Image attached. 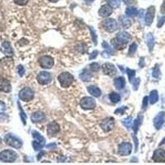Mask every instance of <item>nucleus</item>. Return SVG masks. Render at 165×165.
<instances>
[{"instance_id": "obj_1", "label": "nucleus", "mask_w": 165, "mask_h": 165, "mask_svg": "<svg viewBox=\"0 0 165 165\" xmlns=\"http://www.w3.org/2000/svg\"><path fill=\"white\" fill-rule=\"evenodd\" d=\"M58 80L63 88H68L74 82V78L70 73L63 72L58 76Z\"/></svg>"}, {"instance_id": "obj_2", "label": "nucleus", "mask_w": 165, "mask_h": 165, "mask_svg": "<svg viewBox=\"0 0 165 165\" xmlns=\"http://www.w3.org/2000/svg\"><path fill=\"white\" fill-rule=\"evenodd\" d=\"M103 27L108 32H114L118 29L117 22L113 18H108L102 23Z\"/></svg>"}, {"instance_id": "obj_3", "label": "nucleus", "mask_w": 165, "mask_h": 165, "mask_svg": "<svg viewBox=\"0 0 165 165\" xmlns=\"http://www.w3.org/2000/svg\"><path fill=\"white\" fill-rule=\"evenodd\" d=\"M80 106L83 110H93L96 107V102L93 98L84 97L80 102Z\"/></svg>"}, {"instance_id": "obj_4", "label": "nucleus", "mask_w": 165, "mask_h": 165, "mask_svg": "<svg viewBox=\"0 0 165 165\" xmlns=\"http://www.w3.org/2000/svg\"><path fill=\"white\" fill-rule=\"evenodd\" d=\"M115 125V120L112 117H108L104 119V120L101 122L100 126L103 129V131L105 132H109L110 130H112Z\"/></svg>"}, {"instance_id": "obj_5", "label": "nucleus", "mask_w": 165, "mask_h": 165, "mask_svg": "<svg viewBox=\"0 0 165 165\" xmlns=\"http://www.w3.org/2000/svg\"><path fill=\"white\" fill-rule=\"evenodd\" d=\"M39 63H40V67L43 69H50L55 64V61L51 56L45 55L39 59Z\"/></svg>"}, {"instance_id": "obj_6", "label": "nucleus", "mask_w": 165, "mask_h": 165, "mask_svg": "<svg viewBox=\"0 0 165 165\" xmlns=\"http://www.w3.org/2000/svg\"><path fill=\"white\" fill-rule=\"evenodd\" d=\"M131 150H132V145L130 143H121L118 147V154L121 156H126V155L130 154Z\"/></svg>"}, {"instance_id": "obj_7", "label": "nucleus", "mask_w": 165, "mask_h": 165, "mask_svg": "<svg viewBox=\"0 0 165 165\" xmlns=\"http://www.w3.org/2000/svg\"><path fill=\"white\" fill-rule=\"evenodd\" d=\"M102 70L104 74L108 75L110 77H112L116 74V69L115 65L111 64V63H105L103 64L102 66Z\"/></svg>"}, {"instance_id": "obj_8", "label": "nucleus", "mask_w": 165, "mask_h": 165, "mask_svg": "<svg viewBox=\"0 0 165 165\" xmlns=\"http://www.w3.org/2000/svg\"><path fill=\"white\" fill-rule=\"evenodd\" d=\"M37 81L40 84H42V85L48 84L51 81V75L50 73L46 72V71H42L38 74Z\"/></svg>"}, {"instance_id": "obj_9", "label": "nucleus", "mask_w": 165, "mask_h": 165, "mask_svg": "<svg viewBox=\"0 0 165 165\" xmlns=\"http://www.w3.org/2000/svg\"><path fill=\"white\" fill-rule=\"evenodd\" d=\"M164 118H165V112H160L159 113H158V115L156 116L154 119V125L156 128V130H160L161 127L163 125L164 122Z\"/></svg>"}, {"instance_id": "obj_10", "label": "nucleus", "mask_w": 165, "mask_h": 165, "mask_svg": "<svg viewBox=\"0 0 165 165\" xmlns=\"http://www.w3.org/2000/svg\"><path fill=\"white\" fill-rule=\"evenodd\" d=\"M155 15V8L154 6H150V8L147 9L146 14H145V23L147 26H150L152 24Z\"/></svg>"}, {"instance_id": "obj_11", "label": "nucleus", "mask_w": 165, "mask_h": 165, "mask_svg": "<svg viewBox=\"0 0 165 165\" xmlns=\"http://www.w3.org/2000/svg\"><path fill=\"white\" fill-rule=\"evenodd\" d=\"M60 130V127L59 124L55 121H52L48 124L47 125V134L50 135V137H52L55 135H56Z\"/></svg>"}, {"instance_id": "obj_12", "label": "nucleus", "mask_w": 165, "mask_h": 165, "mask_svg": "<svg viewBox=\"0 0 165 165\" xmlns=\"http://www.w3.org/2000/svg\"><path fill=\"white\" fill-rule=\"evenodd\" d=\"M34 98L33 91L29 88H26L20 92V98L23 101H31Z\"/></svg>"}, {"instance_id": "obj_13", "label": "nucleus", "mask_w": 165, "mask_h": 165, "mask_svg": "<svg viewBox=\"0 0 165 165\" xmlns=\"http://www.w3.org/2000/svg\"><path fill=\"white\" fill-rule=\"evenodd\" d=\"M153 160L157 163L165 162V150L163 149H159L155 150L153 154Z\"/></svg>"}, {"instance_id": "obj_14", "label": "nucleus", "mask_w": 165, "mask_h": 165, "mask_svg": "<svg viewBox=\"0 0 165 165\" xmlns=\"http://www.w3.org/2000/svg\"><path fill=\"white\" fill-rule=\"evenodd\" d=\"M112 13V8L109 4H105L103 5L98 11V14L103 17V18H107L109 17Z\"/></svg>"}, {"instance_id": "obj_15", "label": "nucleus", "mask_w": 165, "mask_h": 165, "mask_svg": "<svg viewBox=\"0 0 165 165\" xmlns=\"http://www.w3.org/2000/svg\"><path fill=\"white\" fill-rule=\"evenodd\" d=\"M116 39L118 40H120L121 42L123 43L124 45H126L131 39V36L126 32H119L116 35Z\"/></svg>"}, {"instance_id": "obj_16", "label": "nucleus", "mask_w": 165, "mask_h": 165, "mask_svg": "<svg viewBox=\"0 0 165 165\" xmlns=\"http://www.w3.org/2000/svg\"><path fill=\"white\" fill-rule=\"evenodd\" d=\"M45 120V115L41 112H36L32 116V121L34 123H40Z\"/></svg>"}, {"instance_id": "obj_17", "label": "nucleus", "mask_w": 165, "mask_h": 165, "mask_svg": "<svg viewBox=\"0 0 165 165\" xmlns=\"http://www.w3.org/2000/svg\"><path fill=\"white\" fill-rule=\"evenodd\" d=\"M79 78L83 81V82H88V81H90V80L92 79L93 74H91V72L89 70L84 69V70L82 71V73L80 74Z\"/></svg>"}, {"instance_id": "obj_18", "label": "nucleus", "mask_w": 165, "mask_h": 165, "mask_svg": "<svg viewBox=\"0 0 165 165\" xmlns=\"http://www.w3.org/2000/svg\"><path fill=\"white\" fill-rule=\"evenodd\" d=\"M142 121H143V116L139 114L137 118L134 121V123H133V125H132V129L135 133H137L139 128L140 127V125H141V124H142Z\"/></svg>"}, {"instance_id": "obj_19", "label": "nucleus", "mask_w": 165, "mask_h": 165, "mask_svg": "<svg viewBox=\"0 0 165 165\" xmlns=\"http://www.w3.org/2000/svg\"><path fill=\"white\" fill-rule=\"evenodd\" d=\"M88 93H90L92 96H94L95 98H98V97H100L101 94H102V92L98 87H96V86L91 85L88 86Z\"/></svg>"}, {"instance_id": "obj_20", "label": "nucleus", "mask_w": 165, "mask_h": 165, "mask_svg": "<svg viewBox=\"0 0 165 165\" xmlns=\"http://www.w3.org/2000/svg\"><path fill=\"white\" fill-rule=\"evenodd\" d=\"M146 42H147L149 50L151 52L153 50V48L154 46V37L152 33H148L147 34V36H146Z\"/></svg>"}, {"instance_id": "obj_21", "label": "nucleus", "mask_w": 165, "mask_h": 165, "mask_svg": "<svg viewBox=\"0 0 165 165\" xmlns=\"http://www.w3.org/2000/svg\"><path fill=\"white\" fill-rule=\"evenodd\" d=\"M114 84H115V87L117 89L121 90L122 89L125 85V79L123 77H118L116 78L115 80H114Z\"/></svg>"}, {"instance_id": "obj_22", "label": "nucleus", "mask_w": 165, "mask_h": 165, "mask_svg": "<svg viewBox=\"0 0 165 165\" xmlns=\"http://www.w3.org/2000/svg\"><path fill=\"white\" fill-rule=\"evenodd\" d=\"M119 21H120L121 24L124 28H129L131 26V22L130 19H128L125 16H120L119 17Z\"/></svg>"}, {"instance_id": "obj_23", "label": "nucleus", "mask_w": 165, "mask_h": 165, "mask_svg": "<svg viewBox=\"0 0 165 165\" xmlns=\"http://www.w3.org/2000/svg\"><path fill=\"white\" fill-rule=\"evenodd\" d=\"M159 100V93L157 90H153L150 92V101L151 104H154Z\"/></svg>"}, {"instance_id": "obj_24", "label": "nucleus", "mask_w": 165, "mask_h": 165, "mask_svg": "<svg viewBox=\"0 0 165 165\" xmlns=\"http://www.w3.org/2000/svg\"><path fill=\"white\" fill-rule=\"evenodd\" d=\"M32 135H33V137L36 139V142L40 143V145H42L43 146L45 145V138L43 137L42 135H40V134H39V133L36 132V131H33Z\"/></svg>"}, {"instance_id": "obj_25", "label": "nucleus", "mask_w": 165, "mask_h": 165, "mask_svg": "<svg viewBox=\"0 0 165 165\" xmlns=\"http://www.w3.org/2000/svg\"><path fill=\"white\" fill-rule=\"evenodd\" d=\"M125 14L127 17H130V18H133V17H135V16L138 14V10L135 8H133V7H130V8H127L125 9Z\"/></svg>"}, {"instance_id": "obj_26", "label": "nucleus", "mask_w": 165, "mask_h": 165, "mask_svg": "<svg viewBox=\"0 0 165 165\" xmlns=\"http://www.w3.org/2000/svg\"><path fill=\"white\" fill-rule=\"evenodd\" d=\"M112 43L113 47L119 50H122L123 48L125 46V45H124L123 43L121 42L120 40H118L117 39H116V37L115 39H112Z\"/></svg>"}, {"instance_id": "obj_27", "label": "nucleus", "mask_w": 165, "mask_h": 165, "mask_svg": "<svg viewBox=\"0 0 165 165\" xmlns=\"http://www.w3.org/2000/svg\"><path fill=\"white\" fill-rule=\"evenodd\" d=\"M5 154V157L3 159L7 160V161H13L16 158V154L13 152V151H5L3 153Z\"/></svg>"}, {"instance_id": "obj_28", "label": "nucleus", "mask_w": 165, "mask_h": 165, "mask_svg": "<svg viewBox=\"0 0 165 165\" xmlns=\"http://www.w3.org/2000/svg\"><path fill=\"white\" fill-rule=\"evenodd\" d=\"M109 98H110L111 102L113 103H119L121 100V96L116 93H112L109 96Z\"/></svg>"}, {"instance_id": "obj_29", "label": "nucleus", "mask_w": 165, "mask_h": 165, "mask_svg": "<svg viewBox=\"0 0 165 165\" xmlns=\"http://www.w3.org/2000/svg\"><path fill=\"white\" fill-rule=\"evenodd\" d=\"M122 123H123V125H125V127L127 128V130H130V127H131L133 125L132 118L131 117L125 118V119H124V120L122 121Z\"/></svg>"}, {"instance_id": "obj_30", "label": "nucleus", "mask_w": 165, "mask_h": 165, "mask_svg": "<svg viewBox=\"0 0 165 165\" xmlns=\"http://www.w3.org/2000/svg\"><path fill=\"white\" fill-rule=\"evenodd\" d=\"M160 76H161V72H160L159 67V65H156L153 70V77L154 78H159Z\"/></svg>"}, {"instance_id": "obj_31", "label": "nucleus", "mask_w": 165, "mask_h": 165, "mask_svg": "<svg viewBox=\"0 0 165 165\" xmlns=\"http://www.w3.org/2000/svg\"><path fill=\"white\" fill-rule=\"evenodd\" d=\"M108 3L112 8H117L121 5V0H108Z\"/></svg>"}, {"instance_id": "obj_32", "label": "nucleus", "mask_w": 165, "mask_h": 165, "mask_svg": "<svg viewBox=\"0 0 165 165\" xmlns=\"http://www.w3.org/2000/svg\"><path fill=\"white\" fill-rule=\"evenodd\" d=\"M89 30H90L91 35H92V39H93V41L94 42L95 45H98V36H97V34H96V32L94 31V28L93 27H89Z\"/></svg>"}, {"instance_id": "obj_33", "label": "nucleus", "mask_w": 165, "mask_h": 165, "mask_svg": "<svg viewBox=\"0 0 165 165\" xmlns=\"http://www.w3.org/2000/svg\"><path fill=\"white\" fill-rule=\"evenodd\" d=\"M126 73H127L128 77H129V81H130V82H132L133 78H135V70H130V69L127 68V69H126Z\"/></svg>"}, {"instance_id": "obj_34", "label": "nucleus", "mask_w": 165, "mask_h": 165, "mask_svg": "<svg viewBox=\"0 0 165 165\" xmlns=\"http://www.w3.org/2000/svg\"><path fill=\"white\" fill-rule=\"evenodd\" d=\"M137 50V45L135 43H133L130 45V48H129V51H128V55H134Z\"/></svg>"}, {"instance_id": "obj_35", "label": "nucleus", "mask_w": 165, "mask_h": 165, "mask_svg": "<svg viewBox=\"0 0 165 165\" xmlns=\"http://www.w3.org/2000/svg\"><path fill=\"white\" fill-rule=\"evenodd\" d=\"M89 67H90L91 70L94 71V72H98V71H99V70H100V65H99V64H98V63H92Z\"/></svg>"}, {"instance_id": "obj_36", "label": "nucleus", "mask_w": 165, "mask_h": 165, "mask_svg": "<svg viewBox=\"0 0 165 165\" xmlns=\"http://www.w3.org/2000/svg\"><path fill=\"white\" fill-rule=\"evenodd\" d=\"M140 78H139L134 79V81H133V89L134 90H137L138 88H139V85H140Z\"/></svg>"}, {"instance_id": "obj_37", "label": "nucleus", "mask_w": 165, "mask_h": 165, "mask_svg": "<svg viewBox=\"0 0 165 165\" xmlns=\"http://www.w3.org/2000/svg\"><path fill=\"white\" fill-rule=\"evenodd\" d=\"M164 23H165V16H162V17H160V18H159L157 27L159 28L162 27L163 25L164 24Z\"/></svg>"}, {"instance_id": "obj_38", "label": "nucleus", "mask_w": 165, "mask_h": 165, "mask_svg": "<svg viewBox=\"0 0 165 165\" xmlns=\"http://www.w3.org/2000/svg\"><path fill=\"white\" fill-rule=\"evenodd\" d=\"M32 145H33V148H34V150H41L44 146H43L42 145H40V143L36 142V141H34V142L32 143Z\"/></svg>"}, {"instance_id": "obj_39", "label": "nucleus", "mask_w": 165, "mask_h": 165, "mask_svg": "<svg viewBox=\"0 0 165 165\" xmlns=\"http://www.w3.org/2000/svg\"><path fill=\"white\" fill-rule=\"evenodd\" d=\"M103 48L107 50V51H108V52L111 53V54H112V49L111 48L110 45H108V43L106 42V41H103Z\"/></svg>"}, {"instance_id": "obj_40", "label": "nucleus", "mask_w": 165, "mask_h": 165, "mask_svg": "<svg viewBox=\"0 0 165 165\" xmlns=\"http://www.w3.org/2000/svg\"><path fill=\"white\" fill-rule=\"evenodd\" d=\"M125 110H126V108H125V107H123V108H117V109H116V111L115 112V114H116V115H123V114L125 113Z\"/></svg>"}, {"instance_id": "obj_41", "label": "nucleus", "mask_w": 165, "mask_h": 165, "mask_svg": "<svg viewBox=\"0 0 165 165\" xmlns=\"http://www.w3.org/2000/svg\"><path fill=\"white\" fill-rule=\"evenodd\" d=\"M148 100H149V98L148 97H145L144 99H143V103H142V110L145 111L146 108L148 107Z\"/></svg>"}, {"instance_id": "obj_42", "label": "nucleus", "mask_w": 165, "mask_h": 165, "mask_svg": "<svg viewBox=\"0 0 165 165\" xmlns=\"http://www.w3.org/2000/svg\"><path fill=\"white\" fill-rule=\"evenodd\" d=\"M14 2L19 5H25L27 3L28 0H14Z\"/></svg>"}, {"instance_id": "obj_43", "label": "nucleus", "mask_w": 165, "mask_h": 165, "mask_svg": "<svg viewBox=\"0 0 165 165\" xmlns=\"http://www.w3.org/2000/svg\"><path fill=\"white\" fill-rule=\"evenodd\" d=\"M98 50H94L93 51L92 54H90V56H89V60H93V59H95L97 57V55H98Z\"/></svg>"}, {"instance_id": "obj_44", "label": "nucleus", "mask_w": 165, "mask_h": 165, "mask_svg": "<svg viewBox=\"0 0 165 165\" xmlns=\"http://www.w3.org/2000/svg\"><path fill=\"white\" fill-rule=\"evenodd\" d=\"M46 148H47V149H50V150H54V149L56 148V144H55V143H50V144L46 145Z\"/></svg>"}, {"instance_id": "obj_45", "label": "nucleus", "mask_w": 165, "mask_h": 165, "mask_svg": "<svg viewBox=\"0 0 165 165\" xmlns=\"http://www.w3.org/2000/svg\"><path fill=\"white\" fill-rule=\"evenodd\" d=\"M110 55H112V54L108 52V51H107V50H105V51H103V52L102 53V55H103L104 58H109L110 57Z\"/></svg>"}, {"instance_id": "obj_46", "label": "nucleus", "mask_w": 165, "mask_h": 165, "mask_svg": "<svg viewBox=\"0 0 165 165\" xmlns=\"http://www.w3.org/2000/svg\"><path fill=\"white\" fill-rule=\"evenodd\" d=\"M139 65H140V68H143L145 66V58H140V63H139Z\"/></svg>"}, {"instance_id": "obj_47", "label": "nucleus", "mask_w": 165, "mask_h": 165, "mask_svg": "<svg viewBox=\"0 0 165 165\" xmlns=\"http://www.w3.org/2000/svg\"><path fill=\"white\" fill-rule=\"evenodd\" d=\"M160 12L162 13H165V0H163V4L161 6V9H160Z\"/></svg>"}, {"instance_id": "obj_48", "label": "nucleus", "mask_w": 165, "mask_h": 165, "mask_svg": "<svg viewBox=\"0 0 165 165\" xmlns=\"http://www.w3.org/2000/svg\"><path fill=\"white\" fill-rule=\"evenodd\" d=\"M123 2L126 4V5H130L134 3V0H122Z\"/></svg>"}, {"instance_id": "obj_49", "label": "nucleus", "mask_w": 165, "mask_h": 165, "mask_svg": "<svg viewBox=\"0 0 165 165\" xmlns=\"http://www.w3.org/2000/svg\"><path fill=\"white\" fill-rule=\"evenodd\" d=\"M132 137L135 139V151L137 150V148H138V140L137 138H136V136H135V135H133Z\"/></svg>"}, {"instance_id": "obj_50", "label": "nucleus", "mask_w": 165, "mask_h": 165, "mask_svg": "<svg viewBox=\"0 0 165 165\" xmlns=\"http://www.w3.org/2000/svg\"><path fill=\"white\" fill-rule=\"evenodd\" d=\"M19 72H20V74L23 75L24 74V70H23V68L22 66H19Z\"/></svg>"}, {"instance_id": "obj_51", "label": "nucleus", "mask_w": 165, "mask_h": 165, "mask_svg": "<svg viewBox=\"0 0 165 165\" xmlns=\"http://www.w3.org/2000/svg\"><path fill=\"white\" fill-rule=\"evenodd\" d=\"M164 144H165V137L163 138V139L162 140V141L159 143V146H161V145H164Z\"/></svg>"}, {"instance_id": "obj_52", "label": "nucleus", "mask_w": 165, "mask_h": 165, "mask_svg": "<svg viewBox=\"0 0 165 165\" xmlns=\"http://www.w3.org/2000/svg\"><path fill=\"white\" fill-rule=\"evenodd\" d=\"M44 154H45L44 152H41V153H40V154H39V156H38V160L40 159V157H42V155Z\"/></svg>"}, {"instance_id": "obj_53", "label": "nucleus", "mask_w": 165, "mask_h": 165, "mask_svg": "<svg viewBox=\"0 0 165 165\" xmlns=\"http://www.w3.org/2000/svg\"><path fill=\"white\" fill-rule=\"evenodd\" d=\"M50 2H51V3H56V2H58L59 0H49Z\"/></svg>"}, {"instance_id": "obj_54", "label": "nucleus", "mask_w": 165, "mask_h": 165, "mask_svg": "<svg viewBox=\"0 0 165 165\" xmlns=\"http://www.w3.org/2000/svg\"><path fill=\"white\" fill-rule=\"evenodd\" d=\"M86 2H88V3H92L93 0H85Z\"/></svg>"}]
</instances>
